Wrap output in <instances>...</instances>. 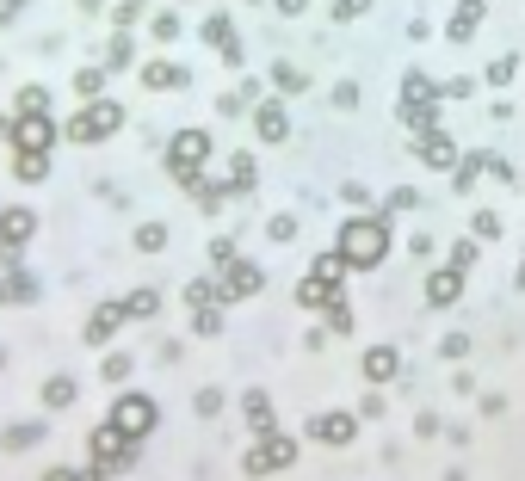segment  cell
Listing matches in <instances>:
<instances>
[{
  "label": "cell",
  "mask_w": 525,
  "mask_h": 481,
  "mask_svg": "<svg viewBox=\"0 0 525 481\" xmlns=\"http://www.w3.org/2000/svg\"><path fill=\"white\" fill-rule=\"evenodd\" d=\"M334 247H340V259H346L353 272H377L383 259H390V247H396V235H390V210H353V216L340 222Z\"/></svg>",
  "instance_id": "1"
},
{
  "label": "cell",
  "mask_w": 525,
  "mask_h": 481,
  "mask_svg": "<svg viewBox=\"0 0 525 481\" xmlns=\"http://www.w3.org/2000/svg\"><path fill=\"white\" fill-rule=\"evenodd\" d=\"M130 469H136V438H124L112 420H99L87 432V475L112 481V475H130Z\"/></svg>",
  "instance_id": "2"
},
{
  "label": "cell",
  "mask_w": 525,
  "mask_h": 481,
  "mask_svg": "<svg viewBox=\"0 0 525 481\" xmlns=\"http://www.w3.org/2000/svg\"><path fill=\"white\" fill-rule=\"evenodd\" d=\"M124 99H87V105H75V118L62 124V136L75 142V148H93V142H105V136H118L124 130Z\"/></svg>",
  "instance_id": "3"
},
{
  "label": "cell",
  "mask_w": 525,
  "mask_h": 481,
  "mask_svg": "<svg viewBox=\"0 0 525 481\" xmlns=\"http://www.w3.org/2000/svg\"><path fill=\"white\" fill-rule=\"evenodd\" d=\"M297 463V438L291 432H254V444L241 451V475H254V481H266V475H278V469H291Z\"/></svg>",
  "instance_id": "4"
},
{
  "label": "cell",
  "mask_w": 525,
  "mask_h": 481,
  "mask_svg": "<svg viewBox=\"0 0 525 481\" xmlns=\"http://www.w3.org/2000/svg\"><path fill=\"white\" fill-rule=\"evenodd\" d=\"M204 167H210V130H180V136L167 142V179L180 185V192H186Z\"/></svg>",
  "instance_id": "5"
},
{
  "label": "cell",
  "mask_w": 525,
  "mask_h": 481,
  "mask_svg": "<svg viewBox=\"0 0 525 481\" xmlns=\"http://www.w3.org/2000/svg\"><path fill=\"white\" fill-rule=\"evenodd\" d=\"M31 235H38V210H31V204H0V266H7V272L25 259Z\"/></svg>",
  "instance_id": "6"
},
{
  "label": "cell",
  "mask_w": 525,
  "mask_h": 481,
  "mask_svg": "<svg viewBox=\"0 0 525 481\" xmlns=\"http://www.w3.org/2000/svg\"><path fill=\"white\" fill-rule=\"evenodd\" d=\"M105 420H112L124 438H136V444H143V438L161 426V407H155L149 395H136V389H130V395H112V414H105Z\"/></svg>",
  "instance_id": "7"
},
{
  "label": "cell",
  "mask_w": 525,
  "mask_h": 481,
  "mask_svg": "<svg viewBox=\"0 0 525 481\" xmlns=\"http://www.w3.org/2000/svg\"><path fill=\"white\" fill-rule=\"evenodd\" d=\"M56 136H62V124L50 111H13V124H7V148H50Z\"/></svg>",
  "instance_id": "8"
},
{
  "label": "cell",
  "mask_w": 525,
  "mask_h": 481,
  "mask_svg": "<svg viewBox=\"0 0 525 481\" xmlns=\"http://www.w3.org/2000/svg\"><path fill=\"white\" fill-rule=\"evenodd\" d=\"M124 321H130V303H124V296H105V303H99V309L87 315L81 340H87V346H112L118 333H124Z\"/></svg>",
  "instance_id": "9"
},
{
  "label": "cell",
  "mask_w": 525,
  "mask_h": 481,
  "mask_svg": "<svg viewBox=\"0 0 525 481\" xmlns=\"http://www.w3.org/2000/svg\"><path fill=\"white\" fill-rule=\"evenodd\" d=\"M309 438L328 444V451H346V444L359 438V414H346V407H322V414L309 420Z\"/></svg>",
  "instance_id": "10"
},
{
  "label": "cell",
  "mask_w": 525,
  "mask_h": 481,
  "mask_svg": "<svg viewBox=\"0 0 525 481\" xmlns=\"http://www.w3.org/2000/svg\"><path fill=\"white\" fill-rule=\"evenodd\" d=\"M217 284H223V309H229V303H248V296H260V284H266V272L254 266V259H241V253H235V259H229V266L217 272Z\"/></svg>",
  "instance_id": "11"
},
{
  "label": "cell",
  "mask_w": 525,
  "mask_h": 481,
  "mask_svg": "<svg viewBox=\"0 0 525 481\" xmlns=\"http://www.w3.org/2000/svg\"><path fill=\"white\" fill-rule=\"evenodd\" d=\"M408 155H414L420 167H439V173H451V167H458V142H451L445 130H420Z\"/></svg>",
  "instance_id": "12"
},
{
  "label": "cell",
  "mask_w": 525,
  "mask_h": 481,
  "mask_svg": "<svg viewBox=\"0 0 525 481\" xmlns=\"http://www.w3.org/2000/svg\"><path fill=\"white\" fill-rule=\"evenodd\" d=\"M204 44L223 56V68H241V31H235L229 13H210V19H204Z\"/></svg>",
  "instance_id": "13"
},
{
  "label": "cell",
  "mask_w": 525,
  "mask_h": 481,
  "mask_svg": "<svg viewBox=\"0 0 525 481\" xmlns=\"http://www.w3.org/2000/svg\"><path fill=\"white\" fill-rule=\"evenodd\" d=\"M464 284H470V272H458V266H433V272H427V309L464 303Z\"/></svg>",
  "instance_id": "14"
},
{
  "label": "cell",
  "mask_w": 525,
  "mask_h": 481,
  "mask_svg": "<svg viewBox=\"0 0 525 481\" xmlns=\"http://www.w3.org/2000/svg\"><path fill=\"white\" fill-rule=\"evenodd\" d=\"M359 370H365V383H371V389H383V383H396V377H402V352L377 340V346H365Z\"/></svg>",
  "instance_id": "15"
},
{
  "label": "cell",
  "mask_w": 525,
  "mask_h": 481,
  "mask_svg": "<svg viewBox=\"0 0 525 481\" xmlns=\"http://www.w3.org/2000/svg\"><path fill=\"white\" fill-rule=\"evenodd\" d=\"M136 81H143L149 93H180L192 74H186V62H167V56H155V62H143L136 68Z\"/></svg>",
  "instance_id": "16"
},
{
  "label": "cell",
  "mask_w": 525,
  "mask_h": 481,
  "mask_svg": "<svg viewBox=\"0 0 525 481\" xmlns=\"http://www.w3.org/2000/svg\"><path fill=\"white\" fill-rule=\"evenodd\" d=\"M254 136L266 148H278V142L291 136V118H285V105H278V99H254Z\"/></svg>",
  "instance_id": "17"
},
{
  "label": "cell",
  "mask_w": 525,
  "mask_h": 481,
  "mask_svg": "<svg viewBox=\"0 0 525 481\" xmlns=\"http://www.w3.org/2000/svg\"><path fill=\"white\" fill-rule=\"evenodd\" d=\"M38 444H44V420H13L0 432V451L7 457H25V451H38Z\"/></svg>",
  "instance_id": "18"
},
{
  "label": "cell",
  "mask_w": 525,
  "mask_h": 481,
  "mask_svg": "<svg viewBox=\"0 0 525 481\" xmlns=\"http://www.w3.org/2000/svg\"><path fill=\"white\" fill-rule=\"evenodd\" d=\"M488 19V0H458V13H451V25H445V37L451 44H470L476 37V25Z\"/></svg>",
  "instance_id": "19"
},
{
  "label": "cell",
  "mask_w": 525,
  "mask_h": 481,
  "mask_svg": "<svg viewBox=\"0 0 525 481\" xmlns=\"http://www.w3.org/2000/svg\"><path fill=\"white\" fill-rule=\"evenodd\" d=\"M13 179L19 185H44L50 179V148H13Z\"/></svg>",
  "instance_id": "20"
},
{
  "label": "cell",
  "mask_w": 525,
  "mask_h": 481,
  "mask_svg": "<svg viewBox=\"0 0 525 481\" xmlns=\"http://www.w3.org/2000/svg\"><path fill=\"white\" fill-rule=\"evenodd\" d=\"M186 192H192V204H198L204 216H217V210H223V198H235V192H229V179H210V173H198V179L186 185Z\"/></svg>",
  "instance_id": "21"
},
{
  "label": "cell",
  "mask_w": 525,
  "mask_h": 481,
  "mask_svg": "<svg viewBox=\"0 0 525 481\" xmlns=\"http://www.w3.org/2000/svg\"><path fill=\"white\" fill-rule=\"evenodd\" d=\"M297 303H303L309 315H328V309L340 303V284H322V278H315V272H309V278L297 284Z\"/></svg>",
  "instance_id": "22"
},
{
  "label": "cell",
  "mask_w": 525,
  "mask_h": 481,
  "mask_svg": "<svg viewBox=\"0 0 525 481\" xmlns=\"http://www.w3.org/2000/svg\"><path fill=\"white\" fill-rule=\"evenodd\" d=\"M0 303H19V309H31V303H38V278H31L25 266H13L7 278H0Z\"/></svg>",
  "instance_id": "23"
},
{
  "label": "cell",
  "mask_w": 525,
  "mask_h": 481,
  "mask_svg": "<svg viewBox=\"0 0 525 481\" xmlns=\"http://www.w3.org/2000/svg\"><path fill=\"white\" fill-rule=\"evenodd\" d=\"M241 420H248L254 432H272V426H278V414H272V395H266V389H248V395H241Z\"/></svg>",
  "instance_id": "24"
},
{
  "label": "cell",
  "mask_w": 525,
  "mask_h": 481,
  "mask_svg": "<svg viewBox=\"0 0 525 481\" xmlns=\"http://www.w3.org/2000/svg\"><path fill=\"white\" fill-rule=\"evenodd\" d=\"M223 179H229V192H235V198H248V192H254L260 167H254V155H248V148H235V155H229V173H223Z\"/></svg>",
  "instance_id": "25"
},
{
  "label": "cell",
  "mask_w": 525,
  "mask_h": 481,
  "mask_svg": "<svg viewBox=\"0 0 525 481\" xmlns=\"http://www.w3.org/2000/svg\"><path fill=\"white\" fill-rule=\"evenodd\" d=\"M439 105L445 99H402V124L420 136V130H439Z\"/></svg>",
  "instance_id": "26"
},
{
  "label": "cell",
  "mask_w": 525,
  "mask_h": 481,
  "mask_svg": "<svg viewBox=\"0 0 525 481\" xmlns=\"http://www.w3.org/2000/svg\"><path fill=\"white\" fill-rule=\"evenodd\" d=\"M75 401H81V383L68 377V370H56V377L44 383V407H50V414H62V407H75Z\"/></svg>",
  "instance_id": "27"
},
{
  "label": "cell",
  "mask_w": 525,
  "mask_h": 481,
  "mask_svg": "<svg viewBox=\"0 0 525 481\" xmlns=\"http://www.w3.org/2000/svg\"><path fill=\"white\" fill-rule=\"evenodd\" d=\"M75 99L87 105V99H105V62H81L75 68Z\"/></svg>",
  "instance_id": "28"
},
{
  "label": "cell",
  "mask_w": 525,
  "mask_h": 481,
  "mask_svg": "<svg viewBox=\"0 0 525 481\" xmlns=\"http://www.w3.org/2000/svg\"><path fill=\"white\" fill-rule=\"evenodd\" d=\"M309 272H315V278H322V284H340V278H346V272H353V266H346V259H340V247H322V253H315V259H309Z\"/></svg>",
  "instance_id": "29"
},
{
  "label": "cell",
  "mask_w": 525,
  "mask_h": 481,
  "mask_svg": "<svg viewBox=\"0 0 525 481\" xmlns=\"http://www.w3.org/2000/svg\"><path fill=\"white\" fill-rule=\"evenodd\" d=\"M180 303H186V309H210V303H223V284H217V278H192V284L180 290Z\"/></svg>",
  "instance_id": "30"
},
{
  "label": "cell",
  "mask_w": 525,
  "mask_h": 481,
  "mask_svg": "<svg viewBox=\"0 0 525 481\" xmlns=\"http://www.w3.org/2000/svg\"><path fill=\"white\" fill-rule=\"evenodd\" d=\"M130 62H136V37H130V31H118L112 44H105V74H124Z\"/></svg>",
  "instance_id": "31"
},
{
  "label": "cell",
  "mask_w": 525,
  "mask_h": 481,
  "mask_svg": "<svg viewBox=\"0 0 525 481\" xmlns=\"http://www.w3.org/2000/svg\"><path fill=\"white\" fill-rule=\"evenodd\" d=\"M130 370H136V358H130V352H105V358H99V377L112 383V389H124V383H130Z\"/></svg>",
  "instance_id": "32"
},
{
  "label": "cell",
  "mask_w": 525,
  "mask_h": 481,
  "mask_svg": "<svg viewBox=\"0 0 525 481\" xmlns=\"http://www.w3.org/2000/svg\"><path fill=\"white\" fill-rule=\"evenodd\" d=\"M482 173H488V155H458V167H451V185H458V192H470Z\"/></svg>",
  "instance_id": "33"
},
{
  "label": "cell",
  "mask_w": 525,
  "mask_h": 481,
  "mask_svg": "<svg viewBox=\"0 0 525 481\" xmlns=\"http://www.w3.org/2000/svg\"><path fill=\"white\" fill-rule=\"evenodd\" d=\"M130 247H136V253H161V247H167V222H136Z\"/></svg>",
  "instance_id": "34"
},
{
  "label": "cell",
  "mask_w": 525,
  "mask_h": 481,
  "mask_svg": "<svg viewBox=\"0 0 525 481\" xmlns=\"http://www.w3.org/2000/svg\"><path fill=\"white\" fill-rule=\"evenodd\" d=\"M124 303H130V321H149V315H161V290H149V284H143V290H130Z\"/></svg>",
  "instance_id": "35"
},
{
  "label": "cell",
  "mask_w": 525,
  "mask_h": 481,
  "mask_svg": "<svg viewBox=\"0 0 525 481\" xmlns=\"http://www.w3.org/2000/svg\"><path fill=\"white\" fill-rule=\"evenodd\" d=\"M143 13H149V0H112V25H118V31H136V25H143Z\"/></svg>",
  "instance_id": "36"
},
{
  "label": "cell",
  "mask_w": 525,
  "mask_h": 481,
  "mask_svg": "<svg viewBox=\"0 0 525 481\" xmlns=\"http://www.w3.org/2000/svg\"><path fill=\"white\" fill-rule=\"evenodd\" d=\"M192 333H198V340H217V333H223V303L192 309Z\"/></svg>",
  "instance_id": "37"
},
{
  "label": "cell",
  "mask_w": 525,
  "mask_h": 481,
  "mask_svg": "<svg viewBox=\"0 0 525 481\" xmlns=\"http://www.w3.org/2000/svg\"><path fill=\"white\" fill-rule=\"evenodd\" d=\"M272 87H278V93H303V87H309V74L291 68V62H272Z\"/></svg>",
  "instance_id": "38"
},
{
  "label": "cell",
  "mask_w": 525,
  "mask_h": 481,
  "mask_svg": "<svg viewBox=\"0 0 525 481\" xmlns=\"http://www.w3.org/2000/svg\"><path fill=\"white\" fill-rule=\"evenodd\" d=\"M482 259V247H476V235H464V241H451V253H445V266H458V272H470Z\"/></svg>",
  "instance_id": "39"
},
{
  "label": "cell",
  "mask_w": 525,
  "mask_h": 481,
  "mask_svg": "<svg viewBox=\"0 0 525 481\" xmlns=\"http://www.w3.org/2000/svg\"><path fill=\"white\" fill-rule=\"evenodd\" d=\"M371 7H377V0H334V7H328V19H334V25H353V19H365Z\"/></svg>",
  "instance_id": "40"
},
{
  "label": "cell",
  "mask_w": 525,
  "mask_h": 481,
  "mask_svg": "<svg viewBox=\"0 0 525 481\" xmlns=\"http://www.w3.org/2000/svg\"><path fill=\"white\" fill-rule=\"evenodd\" d=\"M13 111H50V93H44L38 81H31V87H19V93H13Z\"/></svg>",
  "instance_id": "41"
},
{
  "label": "cell",
  "mask_w": 525,
  "mask_h": 481,
  "mask_svg": "<svg viewBox=\"0 0 525 481\" xmlns=\"http://www.w3.org/2000/svg\"><path fill=\"white\" fill-rule=\"evenodd\" d=\"M192 407H198V420H217V414H223V389H217V383L198 389V395H192Z\"/></svg>",
  "instance_id": "42"
},
{
  "label": "cell",
  "mask_w": 525,
  "mask_h": 481,
  "mask_svg": "<svg viewBox=\"0 0 525 481\" xmlns=\"http://www.w3.org/2000/svg\"><path fill=\"white\" fill-rule=\"evenodd\" d=\"M470 235H476V241H495V235H501V216H495V210H476V216H470Z\"/></svg>",
  "instance_id": "43"
},
{
  "label": "cell",
  "mask_w": 525,
  "mask_h": 481,
  "mask_svg": "<svg viewBox=\"0 0 525 481\" xmlns=\"http://www.w3.org/2000/svg\"><path fill=\"white\" fill-rule=\"evenodd\" d=\"M513 74H519V56H495V62H488V87H507Z\"/></svg>",
  "instance_id": "44"
},
{
  "label": "cell",
  "mask_w": 525,
  "mask_h": 481,
  "mask_svg": "<svg viewBox=\"0 0 525 481\" xmlns=\"http://www.w3.org/2000/svg\"><path fill=\"white\" fill-rule=\"evenodd\" d=\"M340 204H346V210H371V192H365L359 179H346V185H340Z\"/></svg>",
  "instance_id": "45"
},
{
  "label": "cell",
  "mask_w": 525,
  "mask_h": 481,
  "mask_svg": "<svg viewBox=\"0 0 525 481\" xmlns=\"http://www.w3.org/2000/svg\"><path fill=\"white\" fill-rule=\"evenodd\" d=\"M155 44H173V37H180V13H155Z\"/></svg>",
  "instance_id": "46"
},
{
  "label": "cell",
  "mask_w": 525,
  "mask_h": 481,
  "mask_svg": "<svg viewBox=\"0 0 525 481\" xmlns=\"http://www.w3.org/2000/svg\"><path fill=\"white\" fill-rule=\"evenodd\" d=\"M241 111H254V99H241V93H223L217 99V118H241Z\"/></svg>",
  "instance_id": "47"
},
{
  "label": "cell",
  "mask_w": 525,
  "mask_h": 481,
  "mask_svg": "<svg viewBox=\"0 0 525 481\" xmlns=\"http://www.w3.org/2000/svg\"><path fill=\"white\" fill-rule=\"evenodd\" d=\"M359 105V81H334V111H353Z\"/></svg>",
  "instance_id": "48"
},
{
  "label": "cell",
  "mask_w": 525,
  "mask_h": 481,
  "mask_svg": "<svg viewBox=\"0 0 525 481\" xmlns=\"http://www.w3.org/2000/svg\"><path fill=\"white\" fill-rule=\"evenodd\" d=\"M383 204H390V210H420V192H414V185H396Z\"/></svg>",
  "instance_id": "49"
},
{
  "label": "cell",
  "mask_w": 525,
  "mask_h": 481,
  "mask_svg": "<svg viewBox=\"0 0 525 481\" xmlns=\"http://www.w3.org/2000/svg\"><path fill=\"white\" fill-rule=\"evenodd\" d=\"M266 235H272V241H297V216H272Z\"/></svg>",
  "instance_id": "50"
},
{
  "label": "cell",
  "mask_w": 525,
  "mask_h": 481,
  "mask_svg": "<svg viewBox=\"0 0 525 481\" xmlns=\"http://www.w3.org/2000/svg\"><path fill=\"white\" fill-rule=\"evenodd\" d=\"M439 352H445V358H470V333H445Z\"/></svg>",
  "instance_id": "51"
},
{
  "label": "cell",
  "mask_w": 525,
  "mask_h": 481,
  "mask_svg": "<svg viewBox=\"0 0 525 481\" xmlns=\"http://www.w3.org/2000/svg\"><path fill=\"white\" fill-rule=\"evenodd\" d=\"M229 259H235V241H229V235H217V241H210V266H217V272H223V266H229Z\"/></svg>",
  "instance_id": "52"
},
{
  "label": "cell",
  "mask_w": 525,
  "mask_h": 481,
  "mask_svg": "<svg viewBox=\"0 0 525 481\" xmlns=\"http://www.w3.org/2000/svg\"><path fill=\"white\" fill-rule=\"evenodd\" d=\"M254 7H272V13H285V19H297L309 0H254Z\"/></svg>",
  "instance_id": "53"
},
{
  "label": "cell",
  "mask_w": 525,
  "mask_h": 481,
  "mask_svg": "<svg viewBox=\"0 0 525 481\" xmlns=\"http://www.w3.org/2000/svg\"><path fill=\"white\" fill-rule=\"evenodd\" d=\"M359 420H383V395H377V389L359 401Z\"/></svg>",
  "instance_id": "54"
},
{
  "label": "cell",
  "mask_w": 525,
  "mask_h": 481,
  "mask_svg": "<svg viewBox=\"0 0 525 481\" xmlns=\"http://www.w3.org/2000/svg\"><path fill=\"white\" fill-rule=\"evenodd\" d=\"M328 327H334V333H346V327H353V309L334 303V309H328Z\"/></svg>",
  "instance_id": "55"
},
{
  "label": "cell",
  "mask_w": 525,
  "mask_h": 481,
  "mask_svg": "<svg viewBox=\"0 0 525 481\" xmlns=\"http://www.w3.org/2000/svg\"><path fill=\"white\" fill-rule=\"evenodd\" d=\"M38 481H81V469H68V463H50Z\"/></svg>",
  "instance_id": "56"
},
{
  "label": "cell",
  "mask_w": 525,
  "mask_h": 481,
  "mask_svg": "<svg viewBox=\"0 0 525 481\" xmlns=\"http://www.w3.org/2000/svg\"><path fill=\"white\" fill-rule=\"evenodd\" d=\"M414 432H420V438H439L445 426H439V414H420V420H414Z\"/></svg>",
  "instance_id": "57"
},
{
  "label": "cell",
  "mask_w": 525,
  "mask_h": 481,
  "mask_svg": "<svg viewBox=\"0 0 525 481\" xmlns=\"http://www.w3.org/2000/svg\"><path fill=\"white\" fill-rule=\"evenodd\" d=\"M25 7H31V0H0V25H13V19H19Z\"/></svg>",
  "instance_id": "58"
},
{
  "label": "cell",
  "mask_w": 525,
  "mask_h": 481,
  "mask_svg": "<svg viewBox=\"0 0 525 481\" xmlns=\"http://www.w3.org/2000/svg\"><path fill=\"white\" fill-rule=\"evenodd\" d=\"M7 124H13V118H7V111H0V136H7Z\"/></svg>",
  "instance_id": "59"
},
{
  "label": "cell",
  "mask_w": 525,
  "mask_h": 481,
  "mask_svg": "<svg viewBox=\"0 0 525 481\" xmlns=\"http://www.w3.org/2000/svg\"><path fill=\"white\" fill-rule=\"evenodd\" d=\"M519 290H525V259H519Z\"/></svg>",
  "instance_id": "60"
},
{
  "label": "cell",
  "mask_w": 525,
  "mask_h": 481,
  "mask_svg": "<svg viewBox=\"0 0 525 481\" xmlns=\"http://www.w3.org/2000/svg\"><path fill=\"white\" fill-rule=\"evenodd\" d=\"M0 370H7V346H0Z\"/></svg>",
  "instance_id": "61"
},
{
  "label": "cell",
  "mask_w": 525,
  "mask_h": 481,
  "mask_svg": "<svg viewBox=\"0 0 525 481\" xmlns=\"http://www.w3.org/2000/svg\"><path fill=\"white\" fill-rule=\"evenodd\" d=\"M81 481H99V475H87V469H81Z\"/></svg>",
  "instance_id": "62"
}]
</instances>
